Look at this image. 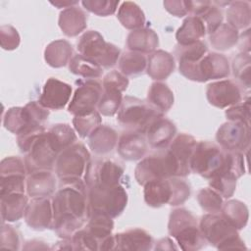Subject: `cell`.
I'll return each instance as SVG.
<instances>
[{"instance_id":"cell-54","label":"cell","mask_w":251,"mask_h":251,"mask_svg":"<svg viewBox=\"0 0 251 251\" xmlns=\"http://www.w3.org/2000/svg\"><path fill=\"white\" fill-rule=\"evenodd\" d=\"M128 78L119 71L109 72L103 78V89H114L120 92L125 91L128 86Z\"/></svg>"},{"instance_id":"cell-28","label":"cell","mask_w":251,"mask_h":251,"mask_svg":"<svg viewBox=\"0 0 251 251\" xmlns=\"http://www.w3.org/2000/svg\"><path fill=\"white\" fill-rule=\"evenodd\" d=\"M0 198L2 222H17L24 217L28 203L25 193H10Z\"/></svg>"},{"instance_id":"cell-27","label":"cell","mask_w":251,"mask_h":251,"mask_svg":"<svg viewBox=\"0 0 251 251\" xmlns=\"http://www.w3.org/2000/svg\"><path fill=\"white\" fill-rule=\"evenodd\" d=\"M84 228L99 241V250L102 242L112 234L114 228L113 218L101 211H88V217Z\"/></svg>"},{"instance_id":"cell-10","label":"cell","mask_w":251,"mask_h":251,"mask_svg":"<svg viewBox=\"0 0 251 251\" xmlns=\"http://www.w3.org/2000/svg\"><path fill=\"white\" fill-rule=\"evenodd\" d=\"M90 162V154L82 143H74L57 157L55 173L59 179L81 177Z\"/></svg>"},{"instance_id":"cell-37","label":"cell","mask_w":251,"mask_h":251,"mask_svg":"<svg viewBox=\"0 0 251 251\" xmlns=\"http://www.w3.org/2000/svg\"><path fill=\"white\" fill-rule=\"evenodd\" d=\"M147 67V59L144 54L135 51H126L121 55L119 69L126 76H132L142 74Z\"/></svg>"},{"instance_id":"cell-7","label":"cell","mask_w":251,"mask_h":251,"mask_svg":"<svg viewBox=\"0 0 251 251\" xmlns=\"http://www.w3.org/2000/svg\"><path fill=\"white\" fill-rule=\"evenodd\" d=\"M179 73L189 80L205 82L228 76L230 69L226 56L219 53H207L195 62H178Z\"/></svg>"},{"instance_id":"cell-41","label":"cell","mask_w":251,"mask_h":251,"mask_svg":"<svg viewBox=\"0 0 251 251\" xmlns=\"http://www.w3.org/2000/svg\"><path fill=\"white\" fill-rule=\"evenodd\" d=\"M237 177L233 173L225 172L209 179L210 187L217 191L222 197L229 198L233 195L236 188Z\"/></svg>"},{"instance_id":"cell-6","label":"cell","mask_w":251,"mask_h":251,"mask_svg":"<svg viewBox=\"0 0 251 251\" xmlns=\"http://www.w3.org/2000/svg\"><path fill=\"white\" fill-rule=\"evenodd\" d=\"M164 114L152 107L148 102L132 96L123 98L118 111L117 121L127 130L145 134L148 126Z\"/></svg>"},{"instance_id":"cell-33","label":"cell","mask_w":251,"mask_h":251,"mask_svg":"<svg viewBox=\"0 0 251 251\" xmlns=\"http://www.w3.org/2000/svg\"><path fill=\"white\" fill-rule=\"evenodd\" d=\"M148 103L161 113L168 112L174 104V93L171 88L160 81L153 82L147 95Z\"/></svg>"},{"instance_id":"cell-36","label":"cell","mask_w":251,"mask_h":251,"mask_svg":"<svg viewBox=\"0 0 251 251\" xmlns=\"http://www.w3.org/2000/svg\"><path fill=\"white\" fill-rule=\"evenodd\" d=\"M238 30L228 24H222L214 32L210 34V42L214 49L226 51L238 42Z\"/></svg>"},{"instance_id":"cell-29","label":"cell","mask_w":251,"mask_h":251,"mask_svg":"<svg viewBox=\"0 0 251 251\" xmlns=\"http://www.w3.org/2000/svg\"><path fill=\"white\" fill-rule=\"evenodd\" d=\"M73 57V46L65 39L50 42L44 50L45 62L52 68H62L70 63Z\"/></svg>"},{"instance_id":"cell-49","label":"cell","mask_w":251,"mask_h":251,"mask_svg":"<svg viewBox=\"0 0 251 251\" xmlns=\"http://www.w3.org/2000/svg\"><path fill=\"white\" fill-rule=\"evenodd\" d=\"M198 17L202 20L206 28V32H208L209 34L214 32L223 24V20H224L222 10L218 6H216L213 2Z\"/></svg>"},{"instance_id":"cell-44","label":"cell","mask_w":251,"mask_h":251,"mask_svg":"<svg viewBox=\"0 0 251 251\" xmlns=\"http://www.w3.org/2000/svg\"><path fill=\"white\" fill-rule=\"evenodd\" d=\"M25 176V174L0 176V196L10 193H25L26 190Z\"/></svg>"},{"instance_id":"cell-45","label":"cell","mask_w":251,"mask_h":251,"mask_svg":"<svg viewBox=\"0 0 251 251\" xmlns=\"http://www.w3.org/2000/svg\"><path fill=\"white\" fill-rule=\"evenodd\" d=\"M197 201L204 211L212 214L220 213L224 204L223 197L211 187L202 188L197 194Z\"/></svg>"},{"instance_id":"cell-34","label":"cell","mask_w":251,"mask_h":251,"mask_svg":"<svg viewBox=\"0 0 251 251\" xmlns=\"http://www.w3.org/2000/svg\"><path fill=\"white\" fill-rule=\"evenodd\" d=\"M221 215L237 230L246 226L249 218L248 208L239 200H228L224 203Z\"/></svg>"},{"instance_id":"cell-47","label":"cell","mask_w":251,"mask_h":251,"mask_svg":"<svg viewBox=\"0 0 251 251\" xmlns=\"http://www.w3.org/2000/svg\"><path fill=\"white\" fill-rule=\"evenodd\" d=\"M81 4L87 11L97 16L107 17L116 12L120 2L111 0H83Z\"/></svg>"},{"instance_id":"cell-30","label":"cell","mask_w":251,"mask_h":251,"mask_svg":"<svg viewBox=\"0 0 251 251\" xmlns=\"http://www.w3.org/2000/svg\"><path fill=\"white\" fill-rule=\"evenodd\" d=\"M206 28L199 17L189 16L184 19L176 33L177 44L187 45L201 40L206 34Z\"/></svg>"},{"instance_id":"cell-2","label":"cell","mask_w":251,"mask_h":251,"mask_svg":"<svg viewBox=\"0 0 251 251\" xmlns=\"http://www.w3.org/2000/svg\"><path fill=\"white\" fill-rule=\"evenodd\" d=\"M168 230L169 234L176 240L181 250L196 251L207 244L196 218L184 208H176L171 212Z\"/></svg>"},{"instance_id":"cell-26","label":"cell","mask_w":251,"mask_h":251,"mask_svg":"<svg viewBox=\"0 0 251 251\" xmlns=\"http://www.w3.org/2000/svg\"><path fill=\"white\" fill-rule=\"evenodd\" d=\"M118 142V134L114 128L107 125L98 126L88 136V146L98 154L110 153Z\"/></svg>"},{"instance_id":"cell-39","label":"cell","mask_w":251,"mask_h":251,"mask_svg":"<svg viewBox=\"0 0 251 251\" xmlns=\"http://www.w3.org/2000/svg\"><path fill=\"white\" fill-rule=\"evenodd\" d=\"M3 126L7 130L18 135L32 125L25 107H12L3 117Z\"/></svg>"},{"instance_id":"cell-42","label":"cell","mask_w":251,"mask_h":251,"mask_svg":"<svg viewBox=\"0 0 251 251\" xmlns=\"http://www.w3.org/2000/svg\"><path fill=\"white\" fill-rule=\"evenodd\" d=\"M123 102L122 92L114 89H103L97 109L103 116L112 117L118 113Z\"/></svg>"},{"instance_id":"cell-50","label":"cell","mask_w":251,"mask_h":251,"mask_svg":"<svg viewBox=\"0 0 251 251\" xmlns=\"http://www.w3.org/2000/svg\"><path fill=\"white\" fill-rule=\"evenodd\" d=\"M46 130L42 126H31L18 134L17 141L21 151L27 153L32 144L43 134Z\"/></svg>"},{"instance_id":"cell-59","label":"cell","mask_w":251,"mask_h":251,"mask_svg":"<svg viewBox=\"0 0 251 251\" xmlns=\"http://www.w3.org/2000/svg\"><path fill=\"white\" fill-rule=\"evenodd\" d=\"M24 249L25 250H38V249H51L48 247L45 242H42L40 240H29L25 242V245L24 246Z\"/></svg>"},{"instance_id":"cell-1","label":"cell","mask_w":251,"mask_h":251,"mask_svg":"<svg viewBox=\"0 0 251 251\" xmlns=\"http://www.w3.org/2000/svg\"><path fill=\"white\" fill-rule=\"evenodd\" d=\"M53 223L51 228L62 239H71L83 227L88 217L87 187L81 177L60 179L52 199Z\"/></svg>"},{"instance_id":"cell-8","label":"cell","mask_w":251,"mask_h":251,"mask_svg":"<svg viewBox=\"0 0 251 251\" xmlns=\"http://www.w3.org/2000/svg\"><path fill=\"white\" fill-rule=\"evenodd\" d=\"M76 48L80 55L93 61L101 68L115 66L121 56V50L116 45L106 42L96 30L85 31L79 37Z\"/></svg>"},{"instance_id":"cell-23","label":"cell","mask_w":251,"mask_h":251,"mask_svg":"<svg viewBox=\"0 0 251 251\" xmlns=\"http://www.w3.org/2000/svg\"><path fill=\"white\" fill-rule=\"evenodd\" d=\"M176 62L174 56L164 50H156L147 58V75L155 80H163L175 71Z\"/></svg>"},{"instance_id":"cell-16","label":"cell","mask_w":251,"mask_h":251,"mask_svg":"<svg viewBox=\"0 0 251 251\" xmlns=\"http://www.w3.org/2000/svg\"><path fill=\"white\" fill-rule=\"evenodd\" d=\"M26 225L35 230L51 228L53 223L52 201L48 197L32 198L24 215Z\"/></svg>"},{"instance_id":"cell-19","label":"cell","mask_w":251,"mask_h":251,"mask_svg":"<svg viewBox=\"0 0 251 251\" xmlns=\"http://www.w3.org/2000/svg\"><path fill=\"white\" fill-rule=\"evenodd\" d=\"M148 150V142L143 133L134 130L123 132L118 140V153L127 161L142 159Z\"/></svg>"},{"instance_id":"cell-9","label":"cell","mask_w":251,"mask_h":251,"mask_svg":"<svg viewBox=\"0 0 251 251\" xmlns=\"http://www.w3.org/2000/svg\"><path fill=\"white\" fill-rule=\"evenodd\" d=\"M88 211H101L113 219L120 216L126 207L127 193L120 184L87 188Z\"/></svg>"},{"instance_id":"cell-15","label":"cell","mask_w":251,"mask_h":251,"mask_svg":"<svg viewBox=\"0 0 251 251\" xmlns=\"http://www.w3.org/2000/svg\"><path fill=\"white\" fill-rule=\"evenodd\" d=\"M206 97L212 106L220 109L228 108L241 101L242 89L233 80H218L207 85Z\"/></svg>"},{"instance_id":"cell-4","label":"cell","mask_w":251,"mask_h":251,"mask_svg":"<svg viewBox=\"0 0 251 251\" xmlns=\"http://www.w3.org/2000/svg\"><path fill=\"white\" fill-rule=\"evenodd\" d=\"M199 228L207 243L217 249H247L238 231L222 215L206 214L199 222Z\"/></svg>"},{"instance_id":"cell-35","label":"cell","mask_w":251,"mask_h":251,"mask_svg":"<svg viewBox=\"0 0 251 251\" xmlns=\"http://www.w3.org/2000/svg\"><path fill=\"white\" fill-rule=\"evenodd\" d=\"M227 24L235 29L248 27L251 22V5L248 1H231L226 10Z\"/></svg>"},{"instance_id":"cell-60","label":"cell","mask_w":251,"mask_h":251,"mask_svg":"<svg viewBox=\"0 0 251 251\" xmlns=\"http://www.w3.org/2000/svg\"><path fill=\"white\" fill-rule=\"evenodd\" d=\"M50 4H52L53 6L57 7V8H70L73 6H75L76 4H78V1H75V0H57V1H50Z\"/></svg>"},{"instance_id":"cell-5","label":"cell","mask_w":251,"mask_h":251,"mask_svg":"<svg viewBox=\"0 0 251 251\" xmlns=\"http://www.w3.org/2000/svg\"><path fill=\"white\" fill-rule=\"evenodd\" d=\"M136 181L144 185L152 180L178 176V167L174 156L167 148H160L143 157L134 170Z\"/></svg>"},{"instance_id":"cell-24","label":"cell","mask_w":251,"mask_h":251,"mask_svg":"<svg viewBox=\"0 0 251 251\" xmlns=\"http://www.w3.org/2000/svg\"><path fill=\"white\" fill-rule=\"evenodd\" d=\"M58 24L65 35L74 37L86 28V15L76 6L66 8L60 13Z\"/></svg>"},{"instance_id":"cell-57","label":"cell","mask_w":251,"mask_h":251,"mask_svg":"<svg viewBox=\"0 0 251 251\" xmlns=\"http://www.w3.org/2000/svg\"><path fill=\"white\" fill-rule=\"evenodd\" d=\"M154 249L155 250H176V249H178V247L176 246L175 242L171 238L165 237V238L160 239L157 242Z\"/></svg>"},{"instance_id":"cell-25","label":"cell","mask_w":251,"mask_h":251,"mask_svg":"<svg viewBox=\"0 0 251 251\" xmlns=\"http://www.w3.org/2000/svg\"><path fill=\"white\" fill-rule=\"evenodd\" d=\"M159 45L157 33L149 27L131 30L126 38V46L130 51L141 54H151Z\"/></svg>"},{"instance_id":"cell-20","label":"cell","mask_w":251,"mask_h":251,"mask_svg":"<svg viewBox=\"0 0 251 251\" xmlns=\"http://www.w3.org/2000/svg\"><path fill=\"white\" fill-rule=\"evenodd\" d=\"M114 250H138L147 251L153 248L152 236L141 228L128 229L124 232L116 233Z\"/></svg>"},{"instance_id":"cell-13","label":"cell","mask_w":251,"mask_h":251,"mask_svg":"<svg viewBox=\"0 0 251 251\" xmlns=\"http://www.w3.org/2000/svg\"><path fill=\"white\" fill-rule=\"evenodd\" d=\"M216 139L224 150L243 153L250 145V126L229 121L219 127Z\"/></svg>"},{"instance_id":"cell-22","label":"cell","mask_w":251,"mask_h":251,"mask_svg":"<svg viewBox=\"0 0 251 251\" xmlns=\"http://www.w3.org/2000/svg\"><path fill=\"white\" fill-rule=\"evenodd\" d=\"M56 188V177L51 171H37L26 177V193L31 198L48 197L55 192Z\"/></svg>"},{"instance_id":"cell-38","label":"cell","mask_w":251,"mask_h":251,"mask_svg":"<svg viewBox=\"0 0 251 251\" xmlns=\"http://www.w3.org/2000/svg\"><path fill=\"white\" fill-rule=\"evenodd\" d=\"M69 69L74 75L82 76L86 79L100 77L103 74V70L100 66L80 54H76L72 57L69 63Z\"/></svg>"},{"instance_id":"cell-32","label":"cell","mask_w":251,"mask_h":251,"mask_svg":"<svg viewBox=\"0 0 251 251\" xmlns=\"http://www.w3.org/2000/svg\"><path fill=\"white\" fill-rule=\"evenodd\" d=\"M117 18L123 26L131 30L143 27L146 21L145 15L140 7L130 1H126L121 4Z\"/></svg>"},{"instance_id":"cell-18","label":"cell","mask_w":251,"mask_h":251,"mask_svg":"<svg viewBox=\"0 0 251 251\" xmlns=\"http://www.w3.org/2000/svg\"><path fill=\"white\" fill-rule=\"evenodd\" d=\"M198 141L186 133H179L169 144V150L176 161L178 167V176H188L190 171V159Z\"/></svg>"},{"instance_id":"cell-40","label":"cell","mask_w":251,"mask_h":251,"mask_svg":"<svg viewBox=\"0 0 251 251\" xmlns=\"http://www.w3.org/2000/svg\"><path fill=\"white\" fill-rule=\"evenodd\" d=\"M208 53V47L205 41L199 40L191 44H177L175 48V56L178 62H195L200 60Z\"/></svg>"},{"instance_id":"cell-55","label":"cell","mask_w":251,"mask_h":251,"mask_svg":"<svg viewBox=\"0 0 251 251\" xmlns=\"http://www.w3.org/2000/svg\"><path fill=\"white\" fill-rule=\"evenodd\" d=\"M25 108L32 126H41V124L48 119L49 110L37 101L28 102Z\"/></svg>"},{"instance_id":"cell-11","label":"cell","mask_w":251,"mask_h":251,"mask_svg":"<svg viewBox=\"0 0 251 251\" xmlns=\"http://www.w3.org/2000/svg\"><path fill=\"white\" fill-rule=\"evenodd\" d=\"M102 93L103 86L96 79L79 80L69 104L68 111L74 116L85 115L96 111Z\"/></svg>"},{"instance_id":"cell-53","label":"cell","mask_w":251,"mask_h":251,"mask_svg":"<svg viewBox=\"0 0 251 251\" xmlns=\"http://www.w3.org/2000/svg\"><path fill=\"white\" fill-rule=\"evenodd\" d=\"M0 247L12 250H18L20 248V236L17 229L4 222H2L1 227Z\"/></svg>"},{"instance_id":"cell-43","label":"cell","mask_w":251,"mask_h":251,"mask_svg":"<svg viewBox=\"0 0 251 251\" xmlns=\"http://www.w3.org/2000/svg\"><path fill=\"white\" fill-rule=\"evenodd\" d=\"M102 123L100 113L93 111L89 114L75 116L73 119V125L75 131L80 137L89 136V134Z\"/></svg>"},{"instance_id":"cell-58","label":"cell","mask_w":251,"mask_h":251,"mask_svg":"<svg viewBox=\"0 0 251 251\" xmlns=\"http://www.w3.org/2000/svg\"><path fill=\"white\" fill-rule=\"evenodd\" d=\"M239 47L242 50V52L249 53L250 51V29H246L244 33L241 34L240 38H238Z\"/></svg>"},{"instance_id":"cell-48","label":"cell","mask_w":251,"mask_h":251,"mask_svg":"<svg viewBox=\"0 0 251 251\" xmlns=\"http://www.w3.org/2000/svg\"><path fill=\"white\" fill-rule=\"evenodd\" d=\"M250 97L247 96L243 102H239L226 110V117L230 122H240L250 126Z\"/></svg>"},{"instance_id":"cell-52","label":"cell","mask_w":251,"mask_h":251,"mask_svg":"<svg viewBox=\"0 0 251 251\" xmlns=\"http://www.w3.org/2000/svg\"><path fill=\"white\" fill-rule=\"evenodd\" d=\"M21 42V37L18 30L10 25H5L0 27V43L4 50H15L19 47Z\"/></svg>"},{"instance_id":"cell-46","label":"cell","mask_w":251,"mask_h":251,"mask_svg":"<svg viewBox=\"0 0 251 251\" xmlns=\"http://www.w3.org/2000/svg\"><path fill=\"white\" fill-rule=\"evenodd\" d=\"M250 67H251L250 53L241 52L233 59V62H232L233 75L246 88H250L251 86Z\"/></svg>"},{"instance_id":"cell-56","label":"cell","mask_w":251,"mask_h":251,"mask_svg":"<svg viewBox=\"0 0 251 251\" xmlns=\"http://www.w3.org/2000/svg\"><path fill=\"white\" fill-rule=\"evenodd\" d=\"M165 9L176 17H184L189 11L187 7V1L184 0H166L164 1Z\"/></svg>"},{"instance_id":"cell-14","label":"cell","mask_w":251,"mask_h":251,"mask_svg":"<svg viewBox=\"0 0 251 251\" xmlns=\"http://www.w3.org/2000/svg\"><path fill=\"white\" fill-rule=\"evenodd\" d=\"M46 132L32 144L25 155V164L28 175L37 171H51L55 166L59 154L52 148Z\"/></svg>"},{"instance_id":"cell-17","label":"cell","mask_w":251,"mask_h":251,"mask_svg":"<svg viewBox=\"0 0 251 251\" xmlns=\"http://www.w3.org/2000/svg\"><path fill=\"white\" fill-rule=\"evenodd\" d=\"M72 92L73 88L70 84L50 77L44 83L38 102L47 109L60 110L69 103Z\"/></svg>"},{"instance_id":"cell-51","label":"cell","mask_w":251,"mask_h":251,"mask_svg":"<svg viewBox=\"0 0 251 251\" xmlns=\"http://www.w3.org/2000/svg\"><path fill=\"white\" fill-rule=\"evenodd\" d=\"M71 240L75 250H99V241L84 226L75 231Z\"/></svg>"},{"instance_id":"cell-3","label":"cell","mask_w":251,"mask_h":251,"mask_svg":"<svg viewBox=\"0 0 251 251\" xmlns=\"http://www.w3.org/2000/svg\"><path fill=\"white\" fill-rule=\"evenodd\" d=\"M144 201L153 208L169 204L178 206L183 204L190 196L189 184L179 176L152 180L144 185Z\"/></svg>"},{"instance_id":"cell-12","label":"cell","mask_w":251,"mask_h":251,"mask_svg":"<svg viewBox=\"0 0 251 251\" xmlns=\"http://www.w3.org/2000/svg\"><path fill=\"white\" fill-rule=\"evenodd\" d=\"M124 168L111 160L90 161L86 167L83 180L87 188L120 184Z\"/></svg>"},{"instance_id":"cell-31","label":"cell","mask_w":251,"mask_h":251,"mask_svg":"<svg viewBox=\"0 0 251 251\" xmlns=\"http://www.w3.org/2000/svg\"><path fill=\"white\" fill-rule=\"evenodd\" d=\"M46 133L52 148L58 154L75 143L76 140L75 129L68 124L54 125Z\"/></svg>"},{"instance_id":"cell-21","label":"cell","mask_w":251,"mask_h":251,"mask_svg":"<svg viewBox=\"0 0 251 251\" xmlns=\"http://www.w3.org/2000/svg\"><path fill=\"white\" fill-rule=\"evenodd\" d=\"M176 127L170 120L160 117L155 120L147 128L145 134L148 144L153 148H166L174 139Z\"/></svg>"}]
</instances>
